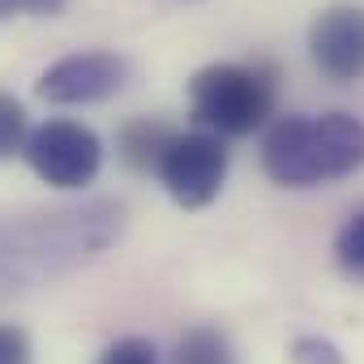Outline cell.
<instances>
[{
    "instance_id": "3957f363",
    "label": "cell",
    "mask_w": 364,
    "mask_h": 364,
    "mask_svg": "<svg viewBox=\"0 0 364 364\" xmlns=\"http://www.w3.org/2000/svg\"><path fill=\"white\" fill-rule=\"evenodd\" d=\"M193 120L219 137H249L274 116V77L262 65L215 60L189 82Z\"/></svg>"
},
{
    "instance_id": "30bf717a",
    "label": "cell",
    "mask_w": 364,
    "mask_h": 364,
    "mask_svg": "<svg viewBox=\"0 0 364 364\" xmlns=\"http://www.w3.org/2000/svg\"><path fill=\"white\" fill-rule=\"evenodd\" d=\"M334 262L347 279H360L364 283V206L347 215V223L338 228L334 236Z\"/></svg>"
},
{
    "instance_id": "52a82bcc",
    "label": "cell",
    "mask_w": 364,
    "mask_h": 364,
    "mask_svg": "<svg viewBox=\"0 0 364 364\" xmlns=\"http://www.w3.org/2000/svg\"><path fill=\"white\" fill-rule=\"evenodd\" d=\"M309 56L313 65L347 86V82H360L364 77V5H330L313 18L309 26Z\"/></svg>"
},
{
    "instance_id": "8992f818",
    "label": "cell",
    "mask_w": 364,
    "mask_h": 364,
    "mask_svg": "<svg viewBox=\"0 0 364 364\" xmlns=\"http://www.w3.org/2000/svg\"><path fill=\"white\" fill-rule=\"evenodd\" d=\"M129 82V60L116 52H69L56 65H48L35 82V95L56 107H82V103H103L120 95Z\"/></svg>"
},
{
    "instance_id": "277c9868",
    "label": "cell",
    "mask_w": 364,
    "mask_h": 364,
    "mask_svg": "<svg viewBox=\"0 0 364 364\" xmlns=\"http://www.w3.org/2000/svg\"><path fill=\"white\" fill-rule=\"evenodd\" d=\"M228 163H232V154H228L219 133H210V129L176 133L163 163H159V180L176 206L202 210L219 198L223 180H228Z\"/></svg>"
},
{
    "instance_id": "9a60e30c",
    "label": "cell",
    "mask_w": 364,
    "mask_h": 364,
    "mask_svg": "<svg viewBox=\"0 0 364 364\" xmlns=\"http://www.w3.org/2000/svg\"><path fill=\"white\" fill-rule=\"evenodd\" d=\"M65 5H69V0H0V22L22 18V14H31V18H52V14H60Z\"/></svg>"
},
{
    "instance_id": "6da1fadb",
    "label": "cell",
    "mask_w": 364,
    "mask_h": 364,
    "mask_svg": "<svg viewBox=\"0 0 364 364\" xmlns=\"http://www.w3.org/2000/svg\"><path fill=\"white\" fill-rule=\"evenodd\" d=\"M124 232V206L112 198H86L56 210H26L0 219V300L48 287L99 253Z\"/></svg>"
},
{
    "instance_id": "7c38bea8",
    "label": "cell",
    "mask_w": 364,
    "mask_h": 364,
    "mask_svg": "<svg viewBox=\"0 0 364 364\" xmlns=\"http://www.w3.org/2000/svg\"><path fill=\"white\" fill-rule=\"evenodd\" d=\"M99 364H159V347L141 334H124V338L103 347Z\"/></svg>"
},
{
    "instance_id": "7a4b0ae2",
    "label": "cell",
    "mask_w": 364,
    "mask_h": 364,
    "mask_svg": "<svg viewBox=\"0 0 364 364\" xmlns=\"http://www.w3.org/2000/svg\"><path fill=\"white\" fill-rule=\"evenodd\" d=\"M262 167L274 185L313 189L364 167V120L351 112L279 116L262 137Z\"/></svg>"
},
{
    "instance_id": "5b68a950",
    "label": "cell",
    "mask_w": 364,
    "mask_h": 364,
    "mask_svg": "<svg viewBox=\"0 0 364 364\" xmlns=\"http://www.w3.org/2000/svg\"><path fill=\"white\" fill-rule=\"evenodd\" d=\"M26 163L52 189H82L103 167V141L82 120H43L31 129Z\"/></svg>"
},
{
    "instance_id": "ba28073f",
    "label": "cell",
    "mask_w": 364,
    "mask_h": 364,
    "mask_svg": "<svg viewBox=\"0 0 364 364\" xmlns=\"http://www.w3.org/2000/svg\"><path fill=\"white\" fill-rule=\"evenodd\" d=\"M171 137H176L171 124L150 120V116H137V120L120 124V133H116V154H120V163L133 167V171H159V163H163Z\"/></svg>"
},
{
    "instance_id": "5bb4252c",
    "label": "cell",
    "mask_w": 364,
    "mask_h": 364,
    "mask_svg": "<svg viewBox=\"0 0 364 364\" xmlns=\"http://www.w3.org/2000/svg\"><path fill=\"white\" fill-rule=\"evenodd\" d=\"M31 334L14 321H0V364H31Z\"/></svg>"
},
{
    "instance_id": "4fadbf2b",
    "label": "cell",
    "mask_w": 364,
    "mask_h": 364,
    "mask_svg": "<svg viewBox=\"0 0 364 364\" xmlns=\"http://www.w3.org/2000/svg\"><path fill=\"white\" fill-rule=\"evenodd\" d=\"M287 355H291V364H347L343 351L330 338H321V334H300Z\"/></svg>"
},
{
    "instance_id": "8fae6325",
    "label": "cell",
    "mask_w": 364,
    "mask_h": 364,
    "mask_svg": "<svg viewBox=\"0 0 364 364\" xmlns=\"http://www.w3.org/2000/svg\"><path fill=\"white\" fill-rule=\"evenodd\" d=\"M26 141H31V124H26V107L0 90V163L14 159V154H26Z\"/></svg>"
},
{
    "instance_id": "9c48e42d",
    "label": "cell",
    "mask_w": 364,
    "mask_h": 364,
    "mask_svg": "<svg viewBox=\"0 0 364 364\" xmlns=\"http://www.w3.org/2000/svg\"><path fill=\"white\" fill-rule=\"evenodd\" d=\"M171 364H236V351L228 343L223 330L215 326H193L176 338L171 347Z\"/></svg>"
}]
</instances>
